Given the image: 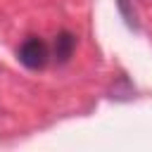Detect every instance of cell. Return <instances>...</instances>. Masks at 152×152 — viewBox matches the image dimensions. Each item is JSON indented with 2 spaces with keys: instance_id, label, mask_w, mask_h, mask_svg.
<instances>
[{
  "instance_id": "6da1fadb",
  "label": "cell",
  "mask_w": 152,
  "mask_h": 152,
  "mask_svg": "<svg viewBox=\"0 0 152 152\" xmlns=\"http://www.w3.org/2000/svg\"><path fill=\"white\" fill-rule=\"evenodd\" d=\"M17 57H19V62H21L26 69L38 71V69H43V66L50 62V48H48L45 40L31 36V38H26V40L19 45Z\"/></svg>"
},
{
  "instance_id": "7a4b0ae2",
  "label": "cell",
  "mask_w": 152,
  "mask_h": 152,
  "mask_svg": "<svg viewBox=\"0 0 152 152\" xmlns=\"http://www.w3.org/2000/svg\"><path fill=\"white\" fill-rule=\"evenodd\" d=\"M74 50H76V36L71 31H59L55 36V43H52V57L59 64H64V62L71 59Z\"/></svg>"
}]
</instances>
